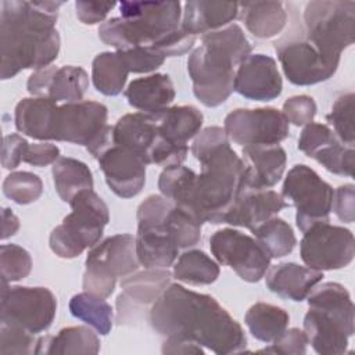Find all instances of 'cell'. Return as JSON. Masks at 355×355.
<instances>
[{
    "label": "cell",
    "mask_w": 355,
    "mask_h": 355,
    "mask_svg": "<svg viewBox=\"0 0 355 355\" xmlns=\"http://www.w3.org/2000/svg\"><path fill=\"white\" fill-rule=\"evenodd\" d=\"M148 320L159 336L187 338L218 355L247 348L243 327L214 297L180 284L166 287L153 304Z\"/></svg>",
    "instance_id": "6da1fadb"
},
{
    "label": "cell",
    "mask_w": 355,
    "mask_h": 355,
    "mask_svg": "<svg viewBox=\"0 0 355 355\" xmlns=\"http://www.w3.org/2000/svg\"><path fill=\"white\" fill-rule=\"evenodd\" d=\"M62 1H1L0 76L14 78L24 69H42L57 60L61 46L55 29Z\"/></svg>",
    "instance_id": "7a4b0ae2"
},
{
    "label": "cell",
    "mask_w": 355,
    "mask_h": 355,
    "mask_svg": "<svg viewBox=\"0 0 355 355\" xmlns=\"http://www.w3.org/2000/svg\"><path fill=\"white\" fill-rule=\"evenodd\" d=\"M191 154L201 165L186 212L201 223H223V218L243 187L244 164L230 147L220 126H208L191 144Z\"/></svg>",
    "instance_id": "3957f363"
},
{
    "label": "cell",
    "mask_w": 355,
    "mask_h": 355,
    "mask_svg": "<svg viewBox=\"0 0 355 355\" xmlns=\"http://www.w3.org/2000/svg\"><path fill=\"white\" fill-rule=\"evenodd\" d=\"M121 17L103 22L98 37L116 51L150 47L165 57L187 53L196 37L180 28L179 1H121Z\"/></svg>",
    "instance_id": "277c9868"
},
{
    "label": "cell",
    "mask_w": 355,
    "mask_h": 355,
    "mask_svg": "<svg viewBox=\"0 0 355 355\" xmlns=\"http://www.w3.org/2000/svg\"><path fill=\"white\" fill-rule=\"evenodd\" d=\"M251 54L243 29L227 25L201 36V46L187 60L193 93L205 107L223 104L234 92V67Z\"/></svg>",
    "instance_id": "5b68a950"
},
{
    "label": "cell",
    "mask_w": 355,
    "mask_h": 355,
    "mask_svg": "<svg viewBox=\"0 0 355 355\" xmlns=\"http://www.w3.org/2000/svg\"><path fill=\"white\" fill-rule=\"evenodd\" d=\"M304 331L312 348L322 355L347 352L354 334V304L347 288L334 282L315 286L308 294Z\"/></svg>",
    "instance_id": "8992f818"
},
{
    "label": "cell",
    "mask_w": 355,
    "mask_h": 355,
    "mask_svg": "<svg viewBox=\"0 0 355 355\" xmlns=\"http://www.w3.org/2000/svg\"><path fill=\"white\" fill-rule=\"evenodd\" d=\"M68 204L72 212L51 230L49 244L60 258L72 259L101 240L104 227L110 222V212L93 189L79 191Z\"/></svg>",
    "instance_id": "52a82bcc"
},
{
    "label": "cell",
    "mask_w": 355,
    "mask_h": 355,
    "mask_svg": "<svg viewBox=\"0 0 355 355\" xmlns=\"http://www.w3.org/2000/svg\"><path fill=\"white\" fill-rule=\"evenodd\" d=\"M305 36L320 55L338 68L341 53L354 43L355 1H309L304 10Z\"/></svg>",
    "instance_id": "ba28073f"
},
{
    "label": "cell",
    "mask_w": 355,
    "mask_h": 355,
    "mask_svg": "<svg viewBox=\"0 0 355 355\" xmlns=\"http://www.w3.org/2000/svg\"><path fill=\"white\" fill-rule=\"evenodd\" d=\"M136 240L129 233L110 236L90 248L85 261L83 290L107 298L118 277H125L139 269Z\"/></svg>",
    "instance_id": "9c48e42d"
},
{
    "label": "cell",
    "mask_w": 355,
    "mask_h": 355,
    "mask_svg": "<svg viewBox=\"0 0 355 355\" xmlns=\"http://www.w3.org/2000/svg\"><path fill=\"white\" fill-rule=\"evenodd\" d=\"M333 194V187L304 164L288 171L282 187V197L297 209L295 223L302 233L316 223L329 222Z\"/></svg>",
    "instance_id": "30bf717a"
},
{
    "label": "cell",
    "mask_w": 355,
    "mask_h": 355,
    "mask_svg": "<svg viewBox=\"0 0 355 355\" xmlns=\"http://www.w3.org/2000/svg\"><path fill=\"white\" fill-rule=\"evenodd\" d=\"M57 312L55 295L46 287L14 286L1 282L0 322L32 334L46 331Z\"/></svg>",
    "instance_id": "8fae6325"
},
{
    "label": "cell",
    "mask_w": 355,
    "mask_h": 355,
    "mask_svg": "<svg viewBox=\"0 0 355 355\" xmlns=\"http://www.w3.org/2000/svg\"><path fill=\"white\" fill-rule=\"evenodd\" d=\"M209 248L219 263L248 283L259 282L270 266L272 258L257 239L230 227L216 230L209 237Z\"/></svg>",
    "instance_id": "7c38bea8"
},
{
    "label": "cell",
    "mask_w": 355,
    "mask_h": 355,
    "mask_svg": "<svg viewBox=\"0 0 355 355\" xmlns=\"http://www.w3.org/2000/svg\"><path fill=\"white\" fill-rule=\"evenodd\" d=\"M304 263L316 270H337L348 266L355 255V240L349 229L320 222L304 232L300 243Z\"/></svg>",
    "instance_id": "4fadbf2b"
},
{
    "label": "cell",
    "mask_w": 355,
    "mask_h": 355,
    "mask_svg": "<svg viewBox=\"0 0 355 355\" xmlns=\"http://www.w3.org/2000/svg\"><path fill=\"white\" fill-rule=\"evenodd\" d=\"M172 273L164 268L133 272L121 280L122 293L116 297V323L133 326L146 320L153 304L171 284Z\"/></svg>",
    "instance_id": "5bb4252c"
},
{
    "label": "cell",
    "mask_w": 355,
    "mask_h": 355,
    "mask_svg": "<svg viewBox=\"0 0 355 355\" xmlns=\"http://www.w3.org/2000/svg\"><path fill=\"white\" fill-rule=\"evenodd\" d=\"M225 132L240 146H272L287 139L288 121L273 107L237 108L225 118Z\"/></svg>",
    "instance_id": "9a60e30c"
},
{
    "label": "cell",
    "mask_w": 355,
    "mask_h": 355,
    "mask_svg": "<svg viewBox=\"0 0 355 355\" xmlns=\"http://www.w3.org/2000/svg\"><path fill=\"white\" fill-rule=\"evenodd\" d=\"M275 50L288 82L311 86L330 79L337 67L330 65L306 39L304 32L283 36L275 42Z\"/></svg>",
    "instance_id": "2e32d148"
},
{
    "label": "cell",
    "mask_w": 355,
    "mask_h": 355,
    "mask_svg": "<svg viewBox=\"0 0 355 355\" xmlns=\"http://www.w3.org/2000/svg\"><path fill=\"white\" fill-rule=\"evenodd\" d=\"M108 110L92 100L58 105L54 140L78 146H89L107 126Z\"/></svg>",
    "instance_id": "e0dca14e"
},
{
    "label": "cell",
    "mask_w": 355,
    "mask_h": 355,
    "mask_svg": "<svg viewBox=\"0 0 355 355\" xmlns=\"http://www.w3.org/2000/svg\"><path fill=\"white\" fill-rule=\"evenodd\" d=\"M87 87V72L82 67L75 65H50L37 69L26 82V89L32 96L51 98L55 103L82 101Z\"/></svg>",
    "instance_id": "ac0fdd59"
},
{
    "label": "cell",
    "mask_w": 355,
    "mask_h": 355,
    "mask_svg": "<svg viewBox=\"0 0 355 355\" xmlns=\"http://www.w3.org/2000/svg\"><path fill=\"white\" fill-rule=\"evenodd\" d=\"M97 161L108 187L118 197L132 198L143 190L147 164L129 148L114 143Z\"/></svg>",
    "instance_id": "d6986e66"
},
{
    "label": "cell",
    "mask_w": 355,
    "mask_h": 355,
    "mask_svg": "<svg viewBox=\"0 0 355 355\" xmlns=\"http://www.w3.org/2000/svg\"><path fill=\"white\" fill-rule=\"evenodd\" d=\"M283 80L276 61L266 54H250L234 72V92L255 101H270L280 96Z\"/></svg>",
    "instance_id": "ffe728a7"
},
{
    "label": "cell",
    "mask_w": 355,
    "mask_h": 355,
    "mask_svg": "<svg viewBox=\"0 0 355 355\" xmlns=\"http://www.w3.org/2000/svg\"><path fill=\"white\" fill-rule=\"evenodd\" d=\"M287 207L288 204L282 194L273 190L241 189L226 212L223 223L241 226L254 232L258 226L276 216Z\"/></svg>",
    "instance_id": "44dd1931"
},
{
    "label": "cell",
    "mask_w": 355,
    "mask_h": 355,
    "mask_svg": "<svg viewBox=\"0 0 355 355\" xmlns=\"http://www.w3.org/2000/svg\"><path fill=\"white\" fill-rule=\"evenodd\" d=\"M244 178L241 189L268 190L277 184L284 173L287 154L279 144L244 146Z\"/></svg>",
    "instance_id": "7402d4cb"
},
{
    "label": "cell",
    "mask_w": 355,
    "mask_h": 355,
    "mask_svg": "<svg viewBox=\"0 0 355 355\" xmlns=\"http://www.w3.org/2000/svg\"><path fill=\"white\" fill-rule=\"evenodd\" d=\"M136 240V255L139 263L146 269L148 268H164L173 265L178 258L179 247L171 237L166 219L159 222L137 223Z\"/></svg>",
    "instance_id": "603a6c76"
},
{
    "label": "cell",
    "mask_w": 355,
    "mask_h": 355,
    "mask_svg": "<svg viewBox=\"0 0 355 355\" xmlns=\"http://www.w3.org/2000/svg\"><path fill=\"white\" fill-rule=\"evenodd\" d=\"M161 141L151 114L133 112L121 116L114 125V143L137 154L147 165Z\"/></svg>",
    "instance_id": "cb8c5ba5"
},
{
    "label": "cell",
    "mask_w": 355,
    "mask_h": 355,
    "mask_svg": "<svg viewBox=\"0 0 355 355\" xmlns=\"http://www.w3.org/2000/svg\"><path fill=\"white\" fill-rule=\"evenodd\" d=\"M266 287L282 298L301 302L322 280V270L294 262H282L269 266L265 273Z\"/></svg>",
    "instance_id": "d4e9b609"
},
{
    "label": "cell",
    "mask_w": 355,
    "mask_h": 355,
    "mask_svg": "<svg viewBox=\"0 0 355 355\" xmlns=\"http://www.w3.org/2000/svg\"><path fill=\"white\" fill-rule=\"evenodd\" d=\"M237 17L239 3L190 0L184 4L180 28L196 37L222 29Z\"/></svg>",
    "instance_id": "484cf974"
},
{
    "label": "cell",
    "mask_w": 355,
    "mask_h": 355,
    "mask_svg": "<svg viewBox=\"0 0 355 355\" xmlns=\"http://www.w3.org/2000/svg\"><path fill=\"white\" fill-rule=\"evenodd\" d=\"M58 104L46 97L22 98L14 111L18 132L36 140H54Z\"/></svg>",
    "instance_id": "4316f807"
},
{
    "label": "cell",
    "mask_w": 355,
    "mask_h": 355,
    "mask_svg": "<svg viewBox=\"0 0 355 355\" xmlns=\"http://www.w3.org/2000/svg\"><path fill=\"white\" fill-rule=\"evenodd\" d=\"M175 87L166 73H153L133 79L125 90L128 103L144 114H155L175 100Z\"/></svg>",
    "instance_id": "83f0119b"
},
{
    "label": "cell",
    "mask_w": 355,
    "mask_h": 355,
    "mask_svg": "<svg viewBox=\"0 0 355 355\" xmlns=\"http://www.w3.org/2000/svg\"><path fill=\"white\" fill-rule=\"evenodd\" d=\"M151 115L159 135L179 146H187V141L200 133L204 122L201 111L194 105H173Z\"/></svg>",
    "instance_id": "f1b7e54d"
},
{
    "label": "cell",
    "mask_w": 355,
    "mask_h": 355,
    "mask_svg": "<svg viewBox=\"0 0 355 355\" xmlns=\"http://www.w3.org/2000/svg\"><path fill=\"white\" fill-rule=\"evenodd\" d=\"M239 18L255 37L269 39L286 26L287 11L282 1H244L239 3Z\"/></svg>",
    "instance_id": "f546056e"
},
{
    "label": "cell",
    "mask_w": 355,
    "mask_h": 355,
    "mask_svg": "<svg viewBox=\"0 0 355 355\" xmlns=\"http://www.w3.org/2000/svg\"><path fill=\"white\" fill-rule=\"evenodd\" d=\"M100 338L89 326L61 329L55 336L37 338L36 354H97Z\"/></svg>",
    "instance_id": "4dcf8cb0"
},
{
    "label": "cell",
    "mask_w": 355,
    "mask_h": 355,
    "mask_svg": "<svg viewBox=\"0 0 355 355\" xmlns=\"http://www.w3.org/2000/svg\"><path fill=\"white\" fill-rule=\"evenodd\" d=\"M53 180L60 198L69 202L79 191L93 189V175L89 166L71 157H60L53 164Z\"/></svg>",
    "instance_id": "1f68e13d"
},
{
    "label": "cell",
    "mask_w": 355,
    "mask_h": 355,
    "mask_svg": "<svg viewBox=\"0 0 355 355\" xmlns=\"http://www.w3.org/2000/svg\"><path fill=\"white\" fill-rule=\"evenodd\" d=\"M244 322L254 338L262 343H273L288 326V313L272 304L257 302L248 308Z\"/></svg>",
    "instance_id": "d6a6232c"
},
{
    "label": "cell",
    "mask_w": 355,
    "mask_h": 355,
    "mask_svg": "<svg viewBox=\"0 0 355 355\" xmlns=\"http://www.w3.org/2000/svg\"><path fill=\"white\" fill-rule=\"evenodd\" d=\"M129 68L119 51H104L94 57L92 80L97 92L104 96H118L128 80Z\"/></svg>",
    "instance_id": "836d02e7"
},
{
    "label": "cell",
    "mask_w": 355,
    "mask_h": 355,
    "mask_svg": "<svg viewBox=\"0 0 355 355\" xmlns=\"http://www.w3.org/2000/svg\"><path fill=\"white\" fill-rule=\"evenodd\" d=\"M219 265L204 251L189 250L173 265V277L191 286H208L219 277Z\"/></svg>",
    "instance_id": "e575fe53"
},
{
    "label": "cell",
    "mask_w": 355,
    "mask_h": 355,
    "mask_svg": "<svg viewBox=\"0 0 355 355\" xmlns=\"http://www.w3.org/2000/svg\"><path fill=\"white\" fill-rule=\"evenodd\" d=\"M69 312L73 318L80 319L101 336H107L112 329L114 312L103 297L87 291L75 294L69 300Z\"/></svg>",
    "instance_id": "d590c367"
},
{
    "label": "cell",
    "mask_w": 355,
    "mask_h": 355,
    "mask_svg": "<svg viewBox=\"0 0 355 355\" xmlns=\"http://www.w3.org/2000/svg\"><path fill=\"white\" fill-rule=\"evenodd\" d=\"M252 233L270 258H283L288 255L297 244L293 227L284 219L277 216L263 222Z\"/></svg>",
    "instance_id": "8d00e7d4"
},
{
    "label": "cell",
    "mask_w": 355,
    "mask_h": 355,
    "mask_svg": "<svg viewBox=\"0 0 355 355\" xmlns=\"http://www.w3.org/2000/svg\"><path fill=\"white\" fill-rule=\"evenodd\" d=\"M3 193L15 204L28 205L42 196L43 182L32 172H11L3 180Z\"/></svg>",
    "instance_id": "74e56055"
},
{
    "label": "cell",
    "mask_w": 355,
    "mask_h": 355,
    "mask_svg": "<svg viewBox=\"0 0 355 355\" xmlns=\"http://www.w3.org/2000/svg\"><path fill=\"white\" fill-rule=\"evenodd\" d=\"M201 226L198 219L175 205L166 218L168 232L179 250L191 248L200 243Z\"/></svg>",
    "instance_id": "f35d334b"
},
{
    "label": "cell",
    "mask_w": 355,
    "mask_h": 355,
    "mask_svg": "<svg viewBox=\"0 0 355 355\" xmlns=\"http://www.w3.org/2000/svg\"><path fill=\"white\" fill-rule=\"evenodd\" d=\"M354 100L355 96L352 92L338 96L331 105V111L326 115V121L333 126L331 130L340 141L349 147H354L355 141Z\"/></svg>",
    "instance_id": "ab89813d"
},
{
    "label": "cell",
    "mask_w": 355,
    "mask_h": 355,
    "mask_svg": "<svg viewBox=\"0 0 355 355\" xmlns=\"http://www.w3.org/2000/svg\"><path fill=\"white\" fill-rule=\"evenodd\" d=\"M354 147H349L340 141L337 137L323 148H320L312 158L318 161L324 169L334 175L354 176Z\"/></svg>",
    "instance_id": "60d3db41"
},
{
    "label": "cell",
    "mask_w": 355,
    "mask_h": 355,
    "mask_svg": "<svg viewBox=\"0 0 355 355\" xmlns=\"http://www.w3.org/2000/svg\"><path fill=\"white\" fill-rule=\"evenodd\" d=\"M1 282L11 283L25 279L32 270L29 252L17 244H3L0 247Z\"/></svg>",
    "instance_id": "b9f144b4"
},
{
    "label": "cell",
    "mask_w": 355,
    "mask_h": 355,
    "mask_svg": "<svg viewBox=\"0 0 355 355\" xmlns=\"http://www.w3.org/2000/svg\"><path fill=\"white\" fill-rule=\"evenodd\" d=\"M35 336L18 326L0 323V354H36Z\"/></svg>",
    "instance_id": "7bdbcfd3"
},
{
    "label": "cell",
    "mask_w": 355,
    "mask_h": 355,
    "mask_svg": "<svg viewBox=\"0 0 355 355\" xmlns=\"http://www.w3.org/2000/svg\"><path fill=\"white\" fill-rule=\"evenodd\" d=\"M336 139V133L327 125L311 122L304 126L300 135L298 150L302 151L306 157L312 158L320 148H323Z\"/></svg>",
    "instance_id": "ee69618b"
},
{
    "label": "cell",
    "mask_w": 355,
    "mask_h": 355,
    "mask_svg": "<svg viewBox=\"0 0 355 355\" xmlns=\"http://www.w3.org/2000/svg\"><path fill=\"white\" fill-rule=\"evenodd\" d=\"M129 68V72L133 73H147L158 69L164 61L165 55L159 51L150 47H135L126 51H119Z\"/></svg>",
    "instance_id": "f6af8a7d"
},
{
    "label": "cell",
    "mask_w": 355,
    "mask_h": 355,
    "mask_svg": "<svg viewBox=\"0 0 355 355\" xmlns=\"http://www.w3.org/2000/svg\"><path fill=\"white\" fill-rule=\"evenodd\" d=\"M282 112L293 125L305 126L311 123L316 115V103L306 94L293 96L284 101Z\"/></svg>",
    "instance_id": "bcb514c9"
},
{
    "label": "cell",
    "mask_w": 355,
    "mask_h": 355,
    "mask_svg": "<svg viewBox=\"0 0 355 355\" xmlns=\"http://www.w3.org/2000/svg\"><path fill=\"white\" fill-rule=\"evenodd\" d=\"M308 337L304 330L297 327L286 329L269 347L261 349V352H272L282 355H304L306 352Z\"/></svg>",
    "instance_id": "7dc6e473"
},
{
    "label": "cell",
    "mask_w": 355,
    "mask_h": 355,
    "mask_svg": "<svg viewBox=\"0 0 355 355\" xmlns=\"http://www.w3.org/2000/svg\"><path fill=\"white\" fill-rule=\"evenodd\" d=\"M29 143L18 133L4 136L1 147V165L4 169H15L26 154Z\"/></svg>",
    "instance_id": "c3c4849f"
},
{
    "label": "cell",
    "mask_w": 355,
    "mask_h": 355,
    "mask_svg": "<svg viewBox=\"0 0 355 355\" xmlns=\"http://www.w3.org/2000/svg\"><path fill=\"white\" fill-rule=\"evenodd\" d=\"M354 184H343L337 187L333 194V205L336 216L345 223H352L355 218V196H354Z\"/></svg>",
    "instance_id": "681fc988"
},
{
    "label": "cell",
    "mask_w": 355,
    "mask_h": 355,
    "mask_svg": "<svg viewBox=\"0 0 355 355\" xmlns=\"http://www.w3.org/2000/svg\"><path fill=\"white\" fill-rule=\"evenodd\" d=\"M114 7H115V3L82 1V0L75 3L76 17L85 25H94V24L103 22Z\"/></svg>",
    "instance_id": "f907efd6"
},
{
    "label": "cell",
    "mask_w": 355,
    "mask_h": 355,
    "mask_svg": "<svg viewBox=\"0 0 355 355\" xmlns=\"http://www.w3.org/2000/svg\"><path fill=\"white\" fill-rule=\"evenodd\" d=\"M60 158V148L55 144L42 141L29 144L24 162L33 166H46L54 164Z\"/></svg>",
    "instance_id": "816d5d0a"
},
{
    "label": "cell",
    "mask_w": 355,
    "mask_h": 355,
    "mask_svg": "<svg viewBox=\"0 0 355 355\" xmlns=\"http://www.w3.org/2000/svg\"><path fill=\"white\" fill-rule=\"evenodd\" d=\"M162 354H180V355H189V354H204V348L197 344L196 341L180 338V337H165V341L162 343L161 348Z\"/></svg>",
    "instance_id": "f5cc1de1"
},
{
    "label": "cell",
    "mask_w": 355,
    "mask_h": 355,
    "mask_svg": "<svg viewBox=\"0 0 355 355\" xmlns=\"http://www.w3.org/2000/svg\"><path fill=\"white\" fill-rule=\"evenodd\" d=\"M1 219H3L1 239L7 240L8 237L14 236L18 232V229H19V219H18V216L10 208H3Z\"/></svg>",
    "instance_id": "db71d44e"
}]
</instances>
